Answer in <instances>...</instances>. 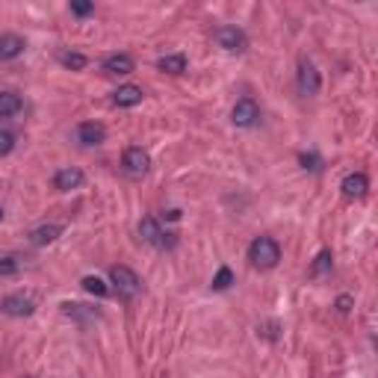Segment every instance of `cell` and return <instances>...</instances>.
<instances>
[{"instance_id":"6da1fadb","label":"cell","mask_w":378,"mask_h":378,"mask_svg":"<svg viewBox=\"0 0 378 378\" xmlns=\"http://www.w3.org/2000/svg\"><path fill=\"white\" fill-rule=\"evenodd\" d=\"M249 260L260 272L275 269L278 263H281V245H278L272 237H254L252 245H249Z\"/></svg>"},{"instance_id":"7a4b0ae2","label":"cell","mask_w":378,"mask_h":378,"mask_svg":"<svg viewBox=\"0 0 378 378\" xmlns=\"http://www.w3.org/2000/svg\"><path fill=\"white\" fill-rule=\"evenodd\" d=\"M110 284L116 287L119 299H127V302H134L136 295L142 293L139 275L130 269V266H124V263H116V266H110Z\"/></svg>"},{"instance_id":"3957f363","label":"cell","mask_w":378,"mask_h":378,"mask_svg":"<svg viewBox=\"0 0 378 378\" xmlns=\"http://www.w3.org/2000/svg\"><path fill=\"white\" fill-rule=\"evenodd\" d=\"M139 237H142L148 245L160 249V252H166V249H172V245H175V234H166V231L160 228V222L151 219V216H145V219L139 222Z\"/></svg>"},{"instance_id":"277c9868","label":"cell","mask_w":378,"mask_h":378,"mask_svg":"<svg viewBox=\"0 0 378 378\" xmlns=\"http://www.w3.org/2000/svg\"><path fill=\"white\" fill-rule=\"evenodd\" d=\"M213 42H216L222 51H228V54H242L245 47H249V36L240 30V27H219L216 33H213Z\"/></svg>"},{"instance_id":"5b68a950","label":"cell","mask_w":378,"mask_h":378,"mask_svg":"<svg viewBox=\"0 0 378 378\" xmlns=\"http://www.w3.org/2000/svg\"><path fill=\"white\" fill-rule=\"evenodd\" d=\"M295 83H299V92H302V95H307V98L319 95V89H322V77H319L317 65L310 62V59H299V71H295Z\"/></svg>"},{"instance_id":"8992f818","label":"cell","mask_w":378,"mask_h":378,"mask_svg":"<svg viewBox=\"0 0 378 378\" xmlns=\"http://www.w3.org/2000/svg\"><path fill=\"white\" fill-rule=\"evenodd\" d=\"M122 166H124L127 175L142 177V175H148V169H151V157H148V151H142L139 145H130L122 154Z\"/></svg>"},{"instance_id":"52a82bcc","label":"cell","mask_w":378,"mask_h":378,"mask_svg":"<svg viewBox=\"0 0 378 378\" xmlns=\"http://www.w3.org/2000/svg\"><path fill=\"white\" fill-rule=\"evenodd\" d=\"M231 122L237 127H254L260 122V107L252 101V98H242V101H237L234 110H231Z\"/></svg>"},{"instance_id":"ba28073f","label":"cell","mask_w":378,"mask_h":378,"mask_svg":"<svg viewBox=\"0 0 378 378\" xmlns=\"http://www.w3.org/2000/svg\"><path fill=\"white\" fill-rule=\"evenodd\" d=\"M0 310H4L6 317L21 319V317H30L33 310H36V305H33L30 295H24V293H12V295H6V299L0 302Z\"/></svg>"},{"instance_id":"9c48e42d","label":"cell","mask_w":378,"mask_h":378,"mask_svg":"<svg viewBox=\"0 0 378 378\" xmlns=\"http://www.w3.org/2000/svg\"><path fill=\"white\" fill-rule=\"evenodd\" d=\"M74 136H77L80 145L95 148V145H104V142H107V127L98 124V122H83V124H77Z\"/></svg>"},{"instance_id":"30bf717a","label":"cell","mask_w":378,"mask_h":378,"mask_svg":"<svg viewBox=\"0 0 378 378\" xmlns=\"http://www.w3.org/2000/svg\"><path fill=\"white\" fill-rule=\"evenodd\" d=\"M62 314L69 317V319H74V322H80V325H92V322L101 319V310L89 307V305H80V302H65L62 305Z\"/></svg>"},{"instance_id":"8fae6325","label":"cell","mask_w":378,"mask_h":378,"mask_svg":"<svg viewBox=\"0 0 378 378\" xmlns=\"http://www.w3.org/2000/svg\"><path fill=\"white\" fill-rule=\"evenodd\" d=\"M340 189H343V195H346V199H352V201H355V199H364L367 189H370V177H367L364 172H352V175L343 177Z\"/></svg>"},{"instance_id":"7c38bea8","label":"cell","mask_w":378,"mask_h":378,"mask_svg":"<svg viewBox=\"0 0 378 378\" xmlns=\"http://www.w3.org/2000/svg\"><path fill=\"white\" fill-rule=\"evenodd\" d=\"M83 180H86V175L80 172V169L65 166V169H59V172L54 175V187H57L59 192H71V189H80V187H83Z\"/></svg>"},{"instance_id":"4fadbf2b","label":"cell","mask_w":378,"mask_h":378,"mask_svg":"<svg viewBox=\"0 0 378 378\" xmlns=\"http://www.w3.org/2000/svg\"><path fill=\"white\" fill-rule=\"evenodd\" d=\"M101 69L110 77H124V74H130V71L136 69V62H134V57H130V54H112V57L104 59Z\"/></svg>"},{"instance_id":"5bb4252c","label":"cell","mask_w":378,"mask_h":378,"mask_svg":"<svg viewBox=\"0 0 378 378\" xmlns=\"http://www.w3.org/2000/svg\"><path fill=\"white\" fill-rule=\"evenodd\" d=\"M24 39L15 36V33H4L0 36V62H9V59H18L24 54Z\"/></svg>"},{"instance_id":"9a60e30c","label":"cell","mask_w":378,"mask_h":378,"mask_svg":"<svg viewBox=\"0 0 378 378\" xmlns=\"http://www.w3.org/2000/svg\"><path fill=\"white\" fill-rule=\"evenodd\" d=\"M142 86H134V83H124V86H119L116 92H112V104L116 107H136V104H142Z\"/></svg>"},{"instance_id":"2e32d148","label":"cell","mask_w":378,"mask_h":378,"mask_svg":"<svg viewBox=\"0 0 378 378\" xmlns=\"http://www.w3.org/2000/svg\"><path fill=\"white\" fill-rule=\"evenodd\" d=\"M62 237V225H42L36 231H30V242L33 245H51Z\"/></svg>"},{"instance_id":"e0dca14e","label":"cell","mask_w":378,"mask_h":378,"mask_svg":"<svg viewBox=\"0 0 378 378\" xmlns=\"http://www.w3.org/2000/svg\"><path fill=\"white\" fill-rule=\"evenodd\" d=\"M21 110H24V101L18 92H0V116L12 119V116H18Z\"/></svg>"},{"instance_id":"ac0fdd59","label":"cell","mask_w":378,"mask_h":378,"mask_svg":"<svg viewBox=\"0 0 378 378\" xmlns=\"http://www.w3.org/2000/svg\"><path fill=\"white\" fill-rule=\"evenodd\" d=\"M157 69L163 71V74H184L187 71V57L184 54H169V57H160V62H157Z\"/></svg>"},{"instance_id":"d6986e66","label":"cell","mask_w":378,"mask_h":378,"mask_svg":"<svg viewBox=\"0 0 378 378\" xmlns=\"http://www.w3.org/2000/svg\"><path fill=\"white\" fill-rule=\"evenodd\" d=\"M334 269V254L331 252H319L317 254V260L314 263H310V275H314V278H322V275H328V272H331Z\"/></svg>"},{"instance_id":"ffe728a7","label":"cell","mask_w":378,"mask_h":378,"mask_svg":"<svg viewBox=\"0 0 378 378\" xmlns=\"http://www.w3.org/2000/svg\"><path fill=\"white\" fill-rule=\"evenodd\" d=\"M59 62L65 65V69H69V71H83L86 69V57L83 54H74V51H62L59 54Z\"/></svg>"},{"instance_id":"44dd1931","label":"cell","mask_w":378,"mask_h":378,"mask_svg":"<svg viewBox=\"0 0 378 378\" xmlns=\"http://www.w3.org/2000/svg\"><path fill=\"white\" fill-rule=\"evenodd\" d=\"M80 284H83V290L86 293H92V295H98V299H104V295H110V287L101 281V278H98V275H86L83 278V281H80Z\"/></svg>"},{"instance_id":"7402d4cb","label":"cell","mask_w":378,"mask_h":378,"mask_svg":"<svg viewBox=\"0 0 378 378\" xmlns=\"http://www.w3.org/2000/svg\"><path fill=\"white\" fill-rule=\"evenodd\" d=\"M234 284V272L231 269H228V266H222L219 272H216V278H213V290H228V287H231Z\"/></svg>"},{"instance_id":"603a6c76","label":"cell","mask_w":378,"mask_h":378,"mask_svg":"<svg viewBox=\"0 0 378 378\" xmlns=\"http://www.w3.org/2000/svg\"><path fill=\"white\" fill-rule=\"evenodd\" d=\"M18 269H21V257H15V254L0 257V275H15Z\"/></svg>"},{"instance_id":"cb8c5ba5","label":"cell","mask_w":378,"mask_h":378,"mask_svg":"<svg viewBox=\"0 0 378 378\" xmlns=\"http://www.w3.org/2000/svg\"><path fill=\"white\" fill-rule=\"evenodd\" d=\"M299 163L307 169V172H319L322 169V160H319V154L317 151H305V154H299Z\"/></svg>"},{"instance_id":"d4e9b609","label":"cell","mask_w":378,"mask_h":378,"mask_svg":"<svg viewBox=\"0 0 378 378\" xmlns=\"http://www.w3.org/2000/svg\"><path fill=\"white\" fill-rule=\"evenodd\" d=\"M12 151H15V134H12V130L0 127V157H6Z\"/></svg>"},{"instance_id":"484cf974","label":"cell","mask_w":378,"mask_h":378,"mask_svg":"<svg viewBox=\"0 0 378 378\" xmlns=\"http://www.w3.org/2000/svg\"><path fill=\"white\" fill-rule=\"evenodd\" d=\"M69 9H71L74 15H92V12H95V4H89V0H71Z\"/></svg>"},{"instance_id":"4316f807","label":"cell","mask_w":378,"mask_h":378,"mask_svg":"<svg viewBox=\"0 0 378 378\" xmlns=\"http://www.w3.org/2000/svg\"><path fill=\"white\" fill-rule=\"evenodd\" d=\"M337 310H340V314H349V310H352V295H340V299H337Z\"/></svg>"},{"instance_id":"83f0119b","label":"cell","mask_w":378,"mask_h":378,"mask_svg":"<svg viewBox=\"0 0 378 378\" xmlns=\"http://www.w3.org/2000/svg\"><path fill=\"white\" fill-rule=\"evenodd\" d=\"M166 219H172V222L180 219V210H169V213H166Z\"/></svg>"},{"instance_id":"f1b7e54d","label":"cell","mask_w":378,"mask_h":378,"mask_svg":"<svg viewBox=\"0 0 378 378\" xmlns=\"http://www.w3.org/2000/svg\"><path fill=\"white\" fill-rule=\"evenodd\" d=\"M0 222H4V207H0Z\"/></svg>"}]
</instances>
